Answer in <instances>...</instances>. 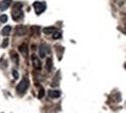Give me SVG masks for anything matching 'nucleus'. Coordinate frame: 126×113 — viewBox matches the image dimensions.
<instances>
[{"label": "nucleus", "mask_w": 126, "mask_h": 113, "mask_svg": "<svg viewBox=\"0 0 126 113\" xmlns=\"http://www.w3.org/2000/svg\"><path fill=\"white\" fill-rule=\"evenodd\" d=\"M13 59L15 61V63H17V57H16V54H13Z\"/></svg>", "instance_id": "obj_18"}, {"label": "nucleus", "mask_w": 126, "mask_h": 113, "mask_svg": "<svg viewBox=\"0 0 126 113\" xmlns=\"http://www.w3.org/2000/svg\"><path fill=\"white\" fill-rule=\"evenodd\" d=\"M12 4V0H2L1 2H0V9L1 11H6Z\"/></svg>", "instance_id": "obj_6"}, {"label": "nucleus", "mask_w": 126, "mask_h": 113, "mask_svg": "<svg viewBox=\"0 0 126 113\" xmlns=\"http://www.w3.org/2000/svg\"><path fill=\"white\" fill-rule=\"evenodd\" d=\"M11 29H12V27L11 26H5L2 29H1V34L4 36H7L9 33H11Z\"/></svg>", "instance_id": "obj_11"}, {"label": "nucleus", "mask_w": 126, "mask_h": 113, "mask_svg": "<svg viewBox=\"0 0 126 113\" xmlns=\"http://www.w3.org/2000/svg\"><path fill=\"white\" fill-rule=\"evenodd\" d=\"M12 72H13V77L15 78V79H17V78H19V74H17V71H16L15 69H14L13 71H12Z\"/></svg>", "instance_id": "obj_15"}, {"label": "nucleus", "mask_w": 126, "mask_h": 113, "mask_svg": "<svg viewBox=\"0 0 126 113\" xmlns=\"http://www.w3.org/2000/svg\"><path fill=\"white\" fill-rule=\"evenodd\" d=\"M43 96H44V89L43 87H41L39 89V93H38V98H42Z\"/></svg>", "instance_id": "obj_14"}, {"label": "nucleus", "mask_w": 126, "mask_h": 113, "mask_svg": "<svg viewBox=\"0 0 126 113\" xmlns=\"http://www.w3.org/2000/svg\"><path fill=\"white\" fill-rule=\"evenodd\" d=\"M27 31H28V29L26 26H19V27L16 28V35L22 36L24 34H27Z\"/></svg>", "instance_id": "obj_7"}, {"label": "nucleus", "mask_w": 126, "mask_h": 113, "mask_svg": "<svg viewBox=\"0 0 126 113\" xmlns=\"http://www.w3.org/2000/svg\"><path fill=\"white\" fill-rule=\"evenodd\" d=\"M47 47H46L45 44H41L38 48V55H39V57L41 58H43V57H45L46 54H47Z\"/></svg>", "instance_id": "obj_5"}, {"label": "nucleus", "mask_w": 126, "mask_h": 113, "mask_svg": "<svg viewBox=\"0 0 126 113\" xmlns=\"http://www.w3.org/2000/svg\"><path fill=\"white\" fill-rule=\"evenodd\" d=\"M52 37H53L54 40L60 39V37H61V33H60V31H56V33L53 34V36H52Z\"/></svg>", "instance_id": "obj_13"}, {"label": "nucleus", "mask_w": 126, "mask_h": 113, "mask_svg": "<svg viewBox=\"0 0 126 113\" xmlns=\"http://www.w3.org/2000/svg\"><path fill=\"white\" fill-rule=\"evenodd\" d=\"M19 50H20V53L24 56V57H27L28 56V46L27 44H22V46H20Z\"/></svg>", "instance_id": "obj_10"}, {"label": "nucleus", "mask_w": 126, "mask_h": 113, "mask_svg": "<svg viewBox=\"0 0 126 113\" xmlns=\"http://www.w3.org/2000/svg\"><path fill=\"white\" fill-rule=\"evenodd\" d=\"M46 70L47 71H50L51 69H52V59L51 58H47L46 59Z\"/></svg>", "instance_id": "obj_12"}, {"label": "nucleus", "mask_w": 126, "mask_h": 113, "mask_svg": "<svg viewBox=\"0 0 126 113\" xmlns=\"http://www.w3.org/2000/svg\"><path fill=\"white\" fill-rule=\"evenodd\" d=\"M28 86H29V79L28 78H22V81L19 83V85L16 87V91L19 94H24V92L27 91Z\"/></svg>", "instance_id": "obj_1"}, {"label": "nucleus", "mask_w": 126, "mask_h": 113, "mask_svg": "<svg viewBox=\"0 0 126 113\" xmlns=\"http://www.w3.org/2000/svg\"><path fill=\"white\" fill-rule=\"evenodd\" d=\"M21 6H22V5L20 4V2H16L15 7H14V11H13V13H12L13 19L15 20V21H17V20L21 19V18L23 16V13H22V11H21Z\"/></svg>", "instance_id": "obj_2"}, {"label": "nucleus", "mask_w": 126, "mask_h": 113, "mask_svg": "<svg viewBox=\"0 0 126 113\" xmlns=\"http://www.w3.org/2000/svg\"><path fill=\"white\" fill-rule=\"evenodd\" d=\"M125 69H126V64H125Z\"/></svg>", "instance_id": "obj_19"}, {"label": "nucleus", "mask_w": 126, "mask_h": 113, "mask_svg": "<svg viewBox=\"0 0 126 113\" xmlns=\"http://www.w3.org/2000/svg\"><path fill=\"white\" fill-rule=\"evenodd\" d=\"M125 28H126V24H125Z\"/></svg>", "instance_id": "obj_20"}, {"label": "nucleus", "mask_w": 126, "mask_h": 113, "mask_svg": "<svg viewBox=\"0 0 126 113\" xmlns=\"http://www.w3.org/2000/svg\"><path fill=\"white\" fill-rule=\"evenodd\" d=\"M31 59H32V64H34L35 69H36V70H41V68H42V62H41V59H39L36 55H32Z\"/></svg>", "instance_id": "obj_4"}, {"label": "nucleus", "mask_w": 126, "mask_h": 113, "mask_svg": "<svg viewBox=\"0 0 126 113\" xmlns=\"http://www.w3.org/2000/svg\"><path fill=\"white\" fill-rule=\"evenodd\" d=\"M56 31H57V28L56 27H45L43 29V33L46 34V35H53Z\"/></svg>", "instance_id": "obj_8"}, {"label": "nucleus", "mask_w": 126, "mask_h": 113, "mask_svg": "<svg viewBox=\"0 0 126 113\" xmlns=\"http://www.w3.org/2000/svg\"><path fill=\"white\" fill-rule=\"evenodd\" d=\"M7 44H8V40L6 39V40L4 41V42L1 43V47H2V48H6V47H7Z\"/></svg>", "instance_id": "obj_17"}, {"label": "nucleus", "mask_w": 126, "mask_h": 113, "mask_svg": "<svg viewBox=\"0 0 126 113\" xmlns=\"http://www.w3.org/2000/svg\"><path fill=\"white\" fill-rule=\"evenodd\" d=\"M50 98H59L60 97V91L59 90H50L47 92Z\"/></svg>", "instance_id": "obj_9"}, {"label": "nucleus", "mask_w": 126, "mask_h": 113, "mask_svg": "<svg viewBox=\"0 0 126 113\" xmlns=\"http://www.w3.org/2000/svg\"><path fill=\"white\" fill-rule=\"evenodd\" d=\"M0 21L1 22H6L7 21V15H1L0 16Z\"/></svg>", "instance_id": "obj_16"}, {"label": "nucleus", "mask_w": 126, "mask_h": 113, "mask_svg": "<svg viewBox=\"0 0 126 113\" xmlns=\"http://www.w3.org/2000/svg\"><path fill=\"white\" fill-rule=\"evenodd\" d=\"M34 8H35V12L36 14H42L44 11H45V4L44 2H39V1H36L34 2Z\"/></svg>", "instance_id": "obj_3"}]
</instances>
